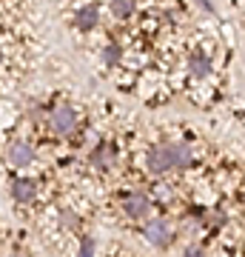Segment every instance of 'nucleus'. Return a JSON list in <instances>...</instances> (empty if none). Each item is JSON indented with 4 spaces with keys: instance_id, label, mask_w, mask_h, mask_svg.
Wrapping results in <instances>:
<instances>
[{
    "instance_id": "nucleus-11",
    "label": "nucleus",
    "mask_w": 245,
    "mask_h": 257,
    "mask_svg": "<svg viewBox=\"0 0 245 257\" xmlns=\"http://www.w3.org/2000/svg\"><path fill=\"white\" fill-rule=\"evenodd\" d=\"M120 57H123V49H120L117 43H111V46L103 49V63H106V66H117Z\"/></svg>"
},
{
    "instance_id": "nucleus-14",
    "label": "nucleus",
    "mask_w": 245,
    "mask_h": 257,
    "mask_svg": "<svg viewBox=\"0 0 245 257\" xmlns=\"http://www.w3.org/2000/svg\"><path fill=\"white\" fill-rule=\"evenodd\" d=\"M182 257H205V251H202L200 246H188L185 251H182Z\"/></svg>"
},
{
    "instance_id": "nucleus-8",
    "label": "nucleus",
    "mask_w": 245,
    "mask_h": 257,
    "mask_svg": "<svg viewBox=\"0 0 245 257\" xmlns=\"http://www.w3.org/2000/svg\"><path fill=\"white\" fill-rule=\"evenodd\" d=\"M97 20H100V12H97V6H83V9H77V29L89 32V29L97 26Z\"/></svg>"
},
{
    "instance_id": "nucleus-3",
    "label": "nucleus",
    "mask_w": 245,
    "mask_h": 257,
    "mask_svg": "<svg viewBox=\"0 0 245 257\" xmlns=\"http://www.w3.org/2000/svg\"><path fill=\"white\" fill-rule=\"evenodd\" d=\"M143 237L148 240V243H154V246H168L174 240V231L171 226H168V220H160V217H154V220H145L143 226Z\"/></svg>"
},
{
    "instance_id": "nucleus-12",
    "label": "nucleus",
    "mask_w": 245,
    "mask_h": 257,
    "mask_svg": "<svg viewBox=\"0 0 245 257\" xmlns=\"http://www.w3.org/2000/svg\"><path fill=\"white\" fill-rule=\"evenodd\" d=\"M80 257H94V237H83V243H80Z\"/></svg>"
},
{
    "instance_id": "nucleus-6",
    "label": "nucleus",
    "mask_w": 245,
    "mask_h": 257,
    "mask_svg": "<svg viewBox=\"0 0 245 257\" xmlns=\"http://www.w3.org/2000/svg\"><path fill=\"white\" fill-rule=\"evenodd\" d=\"M37 194V186L35 180H29V177H18L15 183H12V197L15 203H32Z\"/></svg>"
},
{
    "instance_id": "nucleus-2",
    "label": "nucleus",
    "mask_w": 245,
    "mask_h": 257,
    "mask_svg": "<svg viewBox=\"0 0 245 257\" xmlns=\"http://www.w3.org/2000/svg\"><path fill=\"white\" fill-rule=\"evenodd\" d=\"M49 126H52V132L60 135V138L72 135L74 128H77V111L69 109V106H60V109H55L49 114Z\"/></svg>"
},
{
    "instance_id": "nucleus-13",
    "label": "nucleus",
    "mask_w": 245,
    "mask_h": 257,
    "mask_svg": "<svg viewBox=\"0 0 245 257\" xmlns=\"http://www.w3.org/2000/svg\"><path fill=\"white\" fill-rule=\"evenodd\" d=\"M60 223H63L66 229H74V226H77V223H80V220L74 217L72 211H63V214H60Z\"/></svg>"
},
{
    "instance_id": "nucleus-10",
    "label": "nucleus",
    "mask_w": 245,
    "mask_h": 257,
    "mask_svg": "<svg viewBox=\"0 0 245 257\" xmlns=\"http://www.w3.org/2000/svg\"><path fill=\"white\" fill-rule=\"evenodd\" d=\"M111 12L117 18H131L134 15V0H111Z\"/></svg>"
},
{
    "instance_id": "nucleus-15",
    "label": "nucleus",
    "mask_w": 245,
    "mask_h": 257,
    "mask_svg": "<svg viewBox=\"0 0 245 257\" xmlns=\"http://www.w3.org/2000/svg\"><path fill=\"white\" fill-rule=\"evenodd\" d=\"M9 257H23V254H9Z\"/></svg>"
},
{
    "instance_id": "nucleus-16",
    "label": "nucleus",
    "mask_w": 245,
    "mask_h": 257,
    "mask_svg": "<svg viewBox=\"0 0 245 257\" xmlns=\"http://www.w3.org/2000/svg\"><path fill=\"white\" fill-rule=\"evenodd\" d=\"M0 60H3V52H0Z\"/></svg>"
},
{
    "instance_id": "nucleus-7",
    "label": "nucleus",
    "mask_w": 245,
    "mask_h": 257,
    "mask_svg": "<svg viewBox=\"0 0 245 257\" xmlns=\"http://www.w3.org/2000/svg\"><path fill=\"white\" fill-rule=\"evenodd\" d=\"M89 160H91V166H97V169H109V166L114 163V149H111L109 143H100V146L91 149Z\"/></svg>"
},
{
    "instance_id": "nucleus-9",
    "label": "nucleus",
    "mask_w": 245,
    "mask_h": 257,
    "mask_svg": "<svg viewBox=\"0 0 245 257\" xmlns=\"http://www.w3.org/2000/svg\"><path fill=\"white\" fill-rule=\"evenodd\" d=\"M188 66H191V74H194V77H205V74L211 72L208 57H205V55H200V52H194V55H191Z\"/></svg>"
},
{
    "instance_id": "nucleus-5",
    "label": "nucleus",
    "mask_w": 245,
    "mask_h": 257,
    "mask_svg": "<svg viewBox=\"0 0 245 257\" xmlns=\"http://www.w3.org/2000/svg\"><path fill=\"white\" fill-rule=\"evenodd\" d=\"M6 163L18 166V169L32 166V163H35V149L29 146V143H12V146L6 149Z\"/></svg>"
},
{
    "instance_id": "nucleus-4",
    "label": "nucleus",
    "mask_w": 245,
    "mask_h": 257,
    "mask_svg": "<svg viewBox=\"0 0 245 257\" xmlns=\"http://www.w3.org/2000/svg\"><path fill=\"white\" fill-rule=\"evenodd\" d=\"M123 211H126L128 217H134V220H148V214H151V200H148V194L143 192H131L123 197Z\"/></svg>"
},
{
    "instance_id": "nucleus-1",
    "label": "nucleus",
    "mask_w": 245,
    "mask_h": 257,
    "mask_svg": "<svg viewBox=\"0 0 245 257\" xmlns=\"http://www.w3.org/2000/svg\"><path fill=\"white\" fill-rule=\"evenodd\" d=\"M191 163H194V155L185 143H160L145 157V166L154 175H163L168 169H188Z\"/></svg>"
}]
</instances>
